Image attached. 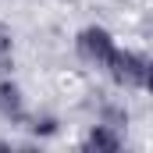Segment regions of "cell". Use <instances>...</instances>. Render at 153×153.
<instances>
[{
	"label": "cell",
	"instance_id": "cell-4",
	"mask_svg": "<svg viewBox=\"0 0 153 153\" xmlns=\"http://www.w3.org/2000/svg\"><path fill=\"white\" fill-rule=\"evenodd\" d=\"M0 114L22 117V93H18V85H11V82H0Z\"/></svg>",
	"mask_w": 153,
	"mask_h": 153
},
{
	"label": "cell",
	"instance_id": "cell-2",
	"mask_svg": "<svg viewBox=\"0 0 153 153\" xmlns=\"http://www.w3.org/2000/svg\"><path fill=\"white\" fill-rule=\"evenodd\" d=\"M114 50L117 46H114V39H111L107 29H82L78 32V53L85 61H93V64H107Z\"/></svg>",
	"mask_w": 153,
	"mask_h": 153
},
{
	"label": "cell",
	"instance_id": "cell-1",
	"mask_svg": "<svg viewBox=\"0 0 153 153\" xmlns=\"http://www.w3.org/2000/svg\"><path fill=\"white\" fill-rule=\"evenodd\" d=\"M103 68L111 71V78H114L117 85H128V89H146V82H150V64H146V57L128 53V50H114Z\"/></svg>",
	"mask_w": 153,
	"mask_h": 153
},
{
	"label": "cell",
	"instance_id": "cell-3",
	"mask_svg": "<svg viewBox=\"0 0 153 153\" xmlns=\"http://www.w3.org/2000/svg\"><path fill=\"white\" fill-rule=\"evenodd\" d=\"M121 143H117V135L107 128V125H96L93 132H89V139H85V150H96V153H114Z\"/></svg>",
	"mask_w": 153,
	"mask_h": 153
},
{
	"label": "cell",
	"instance_id": "cell-5",
	"mask_svg": "<svg viewBox=\"0 0 153 153\" xmlns=\"http://www.w3.org/2000/svg\"><path fill=\"white\" fill-rule=\"evenodd\" d=\"M7 53H11V32H7V29L0 25V61H4Z\"/></svg>",
	"mask_w": 153,
	"mask_h": 153
}]
</instances>
